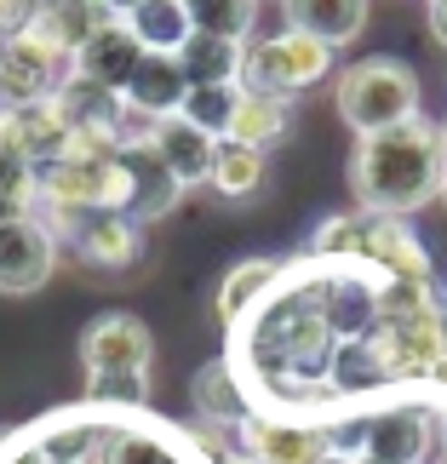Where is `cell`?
I'll use <instances>...</instances> for the list:
<instances>
[{
	"mask_svg": "<svg viewBox=\"0 0 447 464\" xmlns=\"http://www.w3.org/2000/svg\"><path fill=\"white\" fill-rule=\"evenodd\" d=\"M98 6H103V12H110V17H127V12L138 6V0H98Z\"/></svg>",
	"mask_w": 447,
	"mask_h": 464,
	"instance_id": "30",
	"label": "cell"
},
{
	"mask_svg": "<svg viewBox=\"0 0 447 464\" xmlns=\"http://www.w3.org/2000/svg\"><path fill=\"white\" fill-rule=\"evenodd\" d=\"M224 464H258V459H247V453H229V459H224Z\"/></svg>",
	"mask_w": 447,
	"mask_h": 464,
	"instance_id": "32",
	"label": "cell"
},
{
	"mask_svg": "<svg viewBox=\"0 0 447 464\" xmlns=\"http://www.w3.org/2000/svg\"><path fill=\"white\" fill-rule=\"evenodd\" d=\"M236 98H241V86H189L184 103H178V115H184L189 127H201L207 138H224L229 115H236Z\"/></svg>",
	"mask_w": 447,
	"mask_h": 464,
	"instance_id": "26",
	"label": "cell"
},
{
	"mask_svg": "<svg viewBox=\"0 0 447 464\" xmlns=\"http://www.w3.org/2000/svg\"><path fill=\"white\" fill-rule=\"evenodd\" d=\"M431 34L447 46V0H431Z\"/></svg>",
	"mask_w": 447,
	"mask_h": 464,
	"instance_id": "29",
	"label": "cell"
},
{
	"mask_svg": "<svg viewBox=\"0 0 447 464\" xmlns=\"http://www.w3.org/2000/svg\"><path fill=\"white\" fill-rule=\"evenodd\" d=\"M184 12L201 34H224V41H241V46L258 24V0H184Z\"/></svg>",
	"mask_w": 447,
	"mask_h": 464,
	"instance_id": "25",
	"label": "cell"
},
{
	"mask_svg": "<svg viewBox=\"0 0 447 464\" xmlns=\"http://www.w3.org/2000/svg\"><path fill=\"white\" fill-rule=\"evenodd\" d=\"M316 464H350V453H321Z\"/></svg>",
	"mask_w": 447,
	"mask_h": 464,
	"instance_id": "31",
	"label": "cell"
},
{
	"mask_svg": "<svg viewBox=\"0 0 447 464\" xmlns=\"http://www.w3.org/2000/svg\"><path fill=\"white\" fill-rule=\"evenodd\" d=\"M6 115H12V132H17V150H24L34 167H41V160H58L69 150V121H63V110L52 98L24 103V110H6Z\"/></svg>",
	"mask_w": 447,
	"mask_h": 464,
	"instance_id": "21",
	"label": "cell"
},
{
	"mask_svg": "<svg viewBox=\"0 0 447 464\" xmlns=\"http://www.w3.org/2000/svg\"><path fill=\"white\" fill-rule=\"evenodd\" d=\"M241 41H224V34H201L189 29V41L178 46V69H184L189 86H241Z\"/></svg>",
	"mask_w": 447,
	"mask_h": 464,
	"instance_id": "18",
	"label": "cell"
},
{
	"mask_svg": "<svg viewBox=\"0 0 447 464\" xmlns=\"http://www.w3.org/2000/svg\"><path fill=\"white\" fill-rule=\"evenodd\" d=\"M195 413H201V424H241L247 419V396L236 384V367L229 362H207L201 372H195Z\"/></svg>",
	"mask_w": 447,
	"mask_h": 464,
	"instance_id": "22",
	"label": "cell"
},
{
	"mask_svg": "<svg viewBox=\"0 0 447 464\" xmlns=\"http://www.w3.org/2000/svg\"><path fill=\"white\" fill-rule=\"evenodd\" d=\"M144 138L155 144V155L167 160V172H172L184 189H189V184H207L219 138H207L201 127H189L184 115H155V121H144Z\"/></svg>",
	"mask_w": 447,
	"mask_h": 464,
	"instance_id": "14",
	"label": "cell"
},
{
	"mask_svg": "<svg viewBox=\"0 0 447 464\" xmlns=\"http://www.w3.org/2000/svg\"><path fill=\"white\" fill-rule=\"evenodd\" d=\"M52 103L63 110L69 132H121V138L132 132V110H127V98L110 92V86H98V81H86V75H75V69H69V75L58 81Z\"/></svg>",
	"mask_w": 447,
	"mask_h": 464,
	"instance_id": "12",
	"label": "cell"
},
{
	"mask_svg": "<svg viewBox=\"0 0 447 464\" xmlns=\"http://www.w3.org/2000/svg\"><path fill=\"white\" fill-rule=\"evenodd\" d=\"M241 453L258 464H316L321 453H333V436L316 424H287V419H253L247 413L236 424Z\"/></svg>",
	"mask_w": 447,
	"mask_h": 464,
	"instance_id": "11",
	"label": "cell"
},
{
	"mask_svg": "<svg viewBox=\"0 0 447 464\" xmlns=\"http://www.w3.org/2000/svg\"><path fill=\"white\" fill-rule=\"evenodd\" d=\"M207 184L229 195V201H247L258 184H264V150L253 144H236V138H219V150H212V172Z\"/></svg>",
	"mask_w": 447,
	"mask_h": 464,
	"instance_id": "23",
	"label": "cell"
},
{
	"mask_svg": "<svg viewBox=\"0 0 447 464\" xmlns=\"http://www.w3.org/2000/svg\"><path fill=\"white\" fill-rule=\"evenodd\" d=\"M281 281V264H270V258H241L236 270L224 276V287H219V315L224 321H241L253 304H264V293H270Z\"/></svg>",
	"mask_w": 447,
	"mask_h": 464,
	"instance_id": "24",
	"label": "cell"
},
{
	"mask_svg": "<svg viewBox=\"0 0 447 464\" xmlns=\"http://www.w3.org/2000/svg\"><path fill=\"white\" fill-rule=\"evenodd\" d=\"M58 264V229L34 212L0 218V293H34Z\"/></svg>",
	"mask_w": 447,
	"mask_h": 464,
	"instance_id": "7",
	"label": "cell"
},
{
	"mask_svg": "<svg viewBox=\"0 0 447 464\" xmlns=\"http://www.w3.org/2000/svg\"><path fill=\"white\" fill-rule=\"evenodd\" d=\"M52 229H63L75 241V253L98 270H127L144 253V224H132L127 212H81V218H63Z\"/></svg>",
	"mask_w": 447,
	"mask_h": 464,
	"instance_id": "10",
	"label": "cell"
},
{
	"mask_svg": "<svg viewBox=\"0 0 447 464\" xmlns=\"http://www.w3.org/2000/svg\"><path fill=\"white\" fill-rule=\"evenodd\" d=\"M436 379H442V384H447V362H442V367H436Z\"/></svg>",
	"mask_w": 447,
	"mask_h": 464,
	"instance_id": "34",
	"label": "cell"
},
{
	"mask_svg": "<svg viewBox=\"0 0 447 464\" xmlns=\"http://www.w3.org/2000/svg\"><path fill=\"white\" fill-rule=\"evenodd\" d=\"M63 75H69V58L41 46L29 29L0 34V110H24V103L52 98Z\"/></svg>",
	"mask_w": 447,
	"mask_h": 464,
	"instance_id": "6",
	"label": "cell"
},
{
	"mask_svg": "<svg viewBox=\"0 0 447 464\" xmlns=\"http://www.w3.org/2000/svg\"><path fill=\"white\" fill-rule=\"evenodd\" d=\"M281 6H287V29L310 34L333 52L367 29V0H281Z\"/></svg>",
	"mask_w": 447,
	"mask_h": 464,
	"instance_id": "17",
	"label": "cell"
},
{
	"mask_svg": "<svg viewBox=\"0 0 447 464\" xmlns=\"http://www.w3.org/2000/svg\"><path fill=\"white\" fill-rule=\"evenodd\" d=\"M81 362H86V379H110V372H150L155 338H150V327L138 315L110 310V315H98L92 327L81 333Z\"/></svg>",
	"mask_w": 447,
	"mask_h": 464,
	"instance_id": "8",
	"label": "cell"
},
{
	"mask_svg": "<svg viewBox=\"0 0 447 464\" xmlns=\"http://www.w3.org/2000/svg\"><path fill=\"white\" fill-rule=\"evenodd\" d=\"M327 69H333V46H321L298 29H281V34H264V41L247 46L241 86L247 92H270V98H298L304 86H316Z\"/></svg>",
	"mask_w": 447,
	"mask_h": 464,
	"instance_id": "4",
	"label": "cell"
},
{
	"mask_svg": "<svg viewBox=\"0 0 447 464\" xmlns=\"http://www.w3.org/2000/svg\"><path fill=\"white\" fill-rule=\"evenodd\" d=\"M121 24L132 29V41L144 52H167V58H178V46H184L189 29H195L189 12H184V0H138Z\"/></svg>",
	"mask_w": 447,
	"mask_h": 464,
	"instance_id": "20",
	"label": "cell"
},
{
	"mask_svg": "<svg viewBox=\"0 0 447 464\" xmlns=\"http://www.w3.org/2000/svg\"><path fill=\"white\" fill-rule=\"evenodd\" d=\"M0 464H52V459H46V448H41V436H17V441H6V448H0Z\"/></svg>",
	"mask_w": 447,
	"mask_h": 464,
	"instance_id": "28",
	"label": "cell"
},
{
	"mask_svg": "<svg viewBox=\"0 0 447 464\" xmlns=\"http://www.w3.org/2000/svg\"><path fill=\"white\" fill-rule=\"evenodd\" d=\"M98 464H178V453L167 448V436L115 424L110 441H103V453H98Z\"/></svg>",
	"mask_w": 447,
	"mask_h": 464,
	"instance_id": "27",
	"label": "cell"
},
{
	"mask_svg": "<svg viewBox=\"0 0 447 464\" xmlns=\"http://www.w3.org/2000/svg\"><path fill=\"white\" fill-rule=\"evenodd\" d=\"M138 58H144V46L132 41V29L121 24V17H110V24H103L92 41L75 52V58H69V69L86 75V81H98V86H110V92H127Z\"/></svg>",
	"mask_w": 447,
	"mask_h": 464,
	"instance_id": "15",
	"label": "cell"
},
{
	"mask_svg": "<svg viewBox=\"0 0 447 464\" xmlns=\"http://www.w3.org/2000/svg\"><path fill=\"white\" fill-rule=\"evenodd\" d=\"M333 103L355 127V138L402 127L419 115V75L402 58H362L333 81Z\"/></svg>",
	"mask_w": 447,
	"mask_h": 464,
	"instance_id": "3",
	"label": "cell"
},
{
	"mask_svg": "<svg viewBox=\"0 0 447 464\" xmlns=\"http://www.w3.org/2000/svg\"><path fill=\"white\" fill-rule=\"evenodd\" d=\"M121 167H127V218L132 224H155V218H167V212L178 207V195H184V184L167 172V160L155 155V144L144 138V121L121 138Z\"/></svg>",
	"mask_w": 447,
	"mask_h": 464,
	"instance_id": "9",
	"label": "cell"
},
{
	"mask_svg": "<svg viewBox=\"0 0 447 464\" xmlns=\"http://www.w3.org/2000/svg\"><path fill=\"white\" fill-rule=\"evenodd\" d=\"M127 167L115 155H58L34 167V201L52 224L81 218V212H127Z\"/></svg>",
	"mask_w": 447,
	"mask_h": 464,
	"instance_id": "2",
	"label": "cell"
},
{
	"mask_svg": "<svg viewBox=\"0 0 447 464\" xmlns=\"http://www.w3.org/2000/svg\"><path fill=\"white\" fill-rule=\"evenodd\" d=\"M350 464H384V459H367V453H362V459H350Z\"/></svg>",
	"mask_w": 447,
	"mask_h": 464,
	"instance_id": "33",
	"label": "cell"
},
{
	"mask_svg": "<svg viewBox=\"0 0 447 464\" xmlns=\"http://www.w3.org/2000/svg\"><path fill=\"white\" fill-rule=\"evenodd\" d=\"M350 189L362 212H384V218H402V212L436 201L447 189V127L413 115L402 127L355 138Z\"/></svg>",
	"mask_w": 447,
	"mask_h": 464,
	"instance_id": "1",
	"label": "cell"
},
{
	"mask_svg": "<svg viewBox=\"0 0 447 464\" xmlns=\"http://www.w3.org/2000/svg\"><path fill=\"white\" fill-rule=\"evenodd\" d=\"M103 24H110V12H103L98 0H34L24 29H29L41 46H52L58 58H75V52L92 41Z\"/></svg>",
	"mask_w": 447,
	"mask_h": 464,
	"instance_id": "13",
	"label": "cell"
},
{
	"mask_svg": "<svg viewBox=\"0 0 447 464\" xmlns=\"http://www.w3.org/2000/svg\"><path fill=\"white\" fill-rule=\"evenodd\" d=\"M184 92H189V81H184V69H178V58H167V52H144L121 98H127L132 121H155V115H178Z\"/></svg>",
	"mask_w": 447,
	"mask_h": 464,
	"instance_id": "16",
	"label": "cell"
},
{
	"mask_svg": "<svg viewBox=\"0 0 447 464\" xmlns=\"http://www.w3.org/2000/svg\"><path fill=\"white\" fill-rule=\"evenodd\" d=\"M293 132V98H270V92H247L236 98V115H229V132L236 144H253V150H270Z\"/></svg>",
	"mask_w": 447,
	"mask_h": 464,
	"instance_id": "19",
	"label": "cell"
},
{
	"mask_svg": "<svg viewBox=\"0 0 447 464\" xmlns=\"http://www.w3.org/2000/svg\"><path fill=\"white\" fill-rule=\"evenodd\" d=\"M373 344H379L390 384H413V379H436V367L447 362V310L424 304L413 315L379 321L373 327Z\"/></svg>",
	"mask_w": 447,
	"mask_h": 464,
	"instance_id": "5",
	"label": "cell"
}]
</instances>
